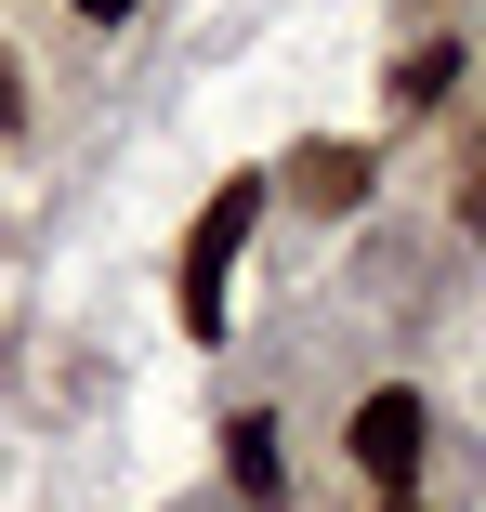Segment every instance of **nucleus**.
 I'll return each instance as SVG.
<instances>
[{"label": "nucleus", "instance_id": "obj_1", "mask_svg": "<svg viewBox=\"0 0 486 512\" xmlns=\"http://www.w3.org/2000/svg\"><path fill=\"white\" fill-rule=\"evenodd\" d=\"M263 197H276V171H224L211 211L184 224V276H171L184 342H224V289H237V250H250V224H263Z\"/></svg>", "mask_w": 486, "mask_h": 512}, {"label": "nucleus", "instance_id": "obj_2", "mask_svg": "<svg viewBox=\"0 0 486 512\" xmlns=\"http://www.w3.org/2000/svg\"><path fill=\"white\" fill-rule=\"evenodd\" d=\"M342 460H355L381 499H408V486H421V460H434V407H421V381H381V394H355Z\"/></svg>", "mask_w": 486, "mask_h": 512}, {"label": "nucleus", "instance_id": "obj_3", "mask_svg": "<svg viewBox=\"0 0 486 512\" xmlns=\"http://www.w3.org/2000/svg\"><path fill=\"white\" fill-rule=\"evenodd\" d=\"M224 486H237L250 512L289 499V434H276V407H237V421H224Z\"/></svg>", "mask_w": 486, "mask_h": 512}, {"label": "nucleus", "instance_id": "obj_4", "mask_svg": "<svg viewBox=\"0 0 486 512\" xmlns=\"http://www.w3.org/2000/svg\"><path fill=\"white\" fill-rule=\"evenodd\" d=\"M289 197H303V211H355L368 197V145H303L289 158Z\"/></svg>", "mask_w": 486, "mask_h": 512}, {"label": "nucleus", "instance_id": "obj_5", "mask_svg": "<svg viewBox=\"0 0 486 512\" xmlns=\"http://www.w3.org/2000/svg\"><path fill=\"white\" fill-rule=\"evenodd\" d=\"M447 79H460V40H421V53H395V119H421V106H447Z\"/></svg>", "mask_w": 486, "mask_h": 512}, {"label": "nucleus", "instance_id": "obj_6", "mask_svg": "<svg viewBox=\"0 0 486 512\" xmlns=\"http://www.w3.org/2000/svg\"><path fill=\"white\" fill-rule=\"evenodd\" d=\"M0 132H27V79H14V53H0Z\"/></svg>", "mask_w": 486, "mask_h": 512}, {"label": "nucleus", "instance_id": "obj_7", "mask_svg": "<svg viewBox=\"0 0 486 512\" xmlns=\"http://www.w3.org/2000/svg\"><path fill=\"white\" fill-rule=\"evenodd\" d=\"M66 14H79V27H132V0H66Z\"/></svg>", "mask_w": 486, "mask_h": 512}, {"label": "nucleus", "instance_id": "obj_8", "mask_svg": "<svg viewBox=\"0 0 486 512\" xmlns=\"http://www.w3.org/2000/svg\"><path fill=\"white\" fill-rule=\"evenodd\" d=\"M381 512H421V499H381Z\"/></svg>", "mask_w": 486, "mask_h": 512}]
</instances>
